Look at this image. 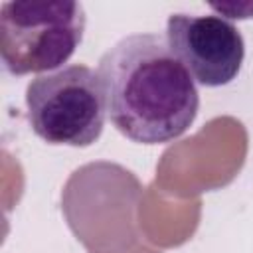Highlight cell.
<instances>
[{
	"mask_svg": "<svg viewBox=\"0 0 253 253\" xmlns=\"http://www.w3.org/2000/svg\"><path fill=\"white\" fill-rule=\"evenodd\" d=\"M97 75L111 123L134 142H170L198 117L196 81L162 34L125 36L101 55Z\"/></svg>",
	"mask_w": 253,
	"mask_h": 253,
	"instance_id": "6da1fadb",
	"label": "cell"
},
{
	"mask_svg": "<svg viewBox=\"0 0 253 253\" xmlns=\"http://www.w3.org/2000/svg\"><path fill=\"white\" fill-rule=\"evenodd\" d=\"M79 2H6L0 10V57L8 73H51L67 63L83 40Z\"/></svg>",
	"mask_w": 253,
	"mask_h": 253,
	"instance_id": "7a4b0ae2",
	"label": "cell"
},
{
	"mask_svg": "<svg viewBox=\"0 0 253 253\" xmlns=\"http://www.w3.org/2000/svg\"><path fill=\"white\" fill-rule=\"evenodd\" d=\"M26 107L32 130L49 144L89 146L101 136L107 119L99 75L83 63L32 79Z\"/></svg>",
	"mask_w": 253,
	"mask_h": 253,
	"instance_id": "3957f363",
	"label": "cell"
},
{
	"mask_svg": "<svg viewBox=\"0 0 253 253\" xmlns=\"http://www.w3.org/2000/svg\"><path fill=\"white\" fill-rule=\"evenodd\" d=\"M164 36L196 83L221 87L237 77L245 57V42L229 20L213 14H172Z\"/></svg>",
	"mask_w": 253,
	"mask_h": 253,
	"instance_id": "277c9868",
	"label": "cell"
}]
</instances>
